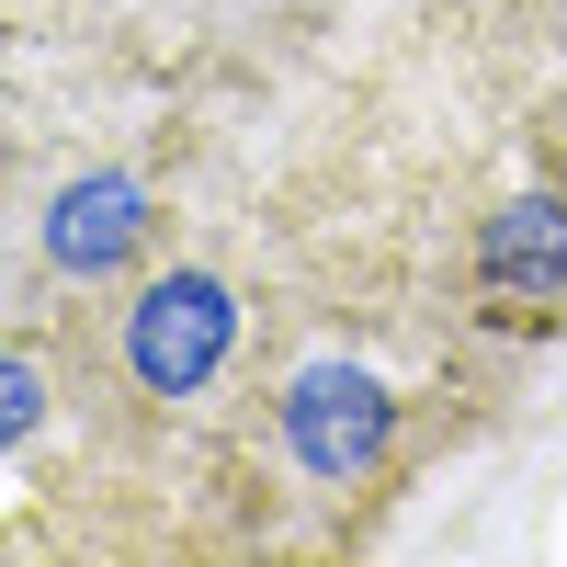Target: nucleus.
<instances>
[{"mask_svg":"<svg viewBox=\"0 0 567 567\" xmlns=\"http://www.w3.org/2000/svg\"><path fill=\"white\" fill-rule=\"evenodd\" d=\"M114 352H125V386L136 398L216 386V363L239 352V296H227V272H194V261L148 272L125 296V318H114Z\"/></svg>","mask_w":567,"mask_h":567,"instance_id":"nucleus-1","label":"nucleus"},{"mask_svg":"<svg viewBox=\"0 0 567 567\" xmlns=\"http://www.w3.org/2000/svg\"><path fill=\"white\" fill-rule=\"evenodd\" d=\"M272 432H284V454H296L318 488H363L374 465H386V443H398V398H386V374H363V363H307L296 386H284V409H272Z\"/></svg>","mask_w":567,"mask_h":567,"instance_id":"nucleus-2","label":"nucleus"},{"mask_svg":"<svg viewBox=\"0 0 567 567\" xmlns=\"http://www.w3.org/2000/svg\"><path fill=\"white\" fill-rule=\"evenodd\" d=\"M148 227H159V194L136 171H80V182H58V205H45V261L69 284H114L148 250Z\"/></svg>","mask_w":567,"mask_h":567,"instance_id":"nucleus-3","label":"nucleus"},{"mask_svg":"<svg viewBox=\"0 0 567 567\" xmlns=\"http://www.w3.org/2000/svg\"><path fill=\"white\" fill-rule=\"evenodd\" d=\"M477 272H488V296L511 307H556L567 296V205L556 194H523V205H499L488 216V239H477Z\"/></svg>","mask_w":567,"mask_h":567,"instance_id":"nucleus-4","label":"nucleus"}]
</instances>
